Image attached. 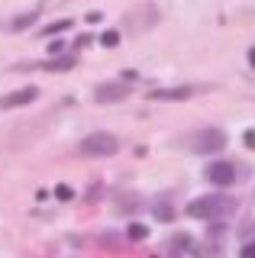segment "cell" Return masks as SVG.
Here are the masks:
<instances>
[{
    "mask_svg": "<svg viewBox=\"0 0 255 258\" xmlns=\"http://www.w3.org/2000/svg\"><path fill=\"white\" fill-rule=\"evenodd\" d=\"M116 149H119V142L113 133H91L78 145V152L84 158H110V155H116Z\"/></svg>",
    "mask_w": 255,
    "mask_h": 258,
    "instance_id": "obj_2",
    "label": "cell"
},
{
    "mask_svg": "<svg viewBox=\"0 0 255 258\" xmlns=\"http://www.w3.org/2000/svg\"><path fill=\"white\" fill-rule=\"evenodd\" d=\"M236 207V200L229 197H217V194H210V197H197L187 204V216L190 220H220V216H229Z\"/></svg>",
    "mask_w": 255,
    "mask_h": 258,
    "instance_id": "obj_1",
    "label": "cell"
},
{
    "mask_svg": "<svg viewBox=\"0 0 255 258\" xmlns=\"http://www.w3.org/2000/svg\"><path fill=\"white\" fill-rule=\"evenodd\" d=\"M55 197H58L61 204H68V200L75 197V194H71V187H68V184H58V187H55Z\"/></svg>",
    "mask_w": 255,
    "mask_h": 258,
    "instance_id": "obj_14",
    "label": "cell"
},
{
    "mask_svg": "<svg viewBox=\"0 0 255 258\" xmlns=\"http://www.w3.org/2000/svg\"><path fill=\"white\" fill-rule=\"evenodd\" d=\"M187 145L197 152V155H217V152L226 149V133L223 129H201L187 139Z\"/></svg>",
    "mask_w": 255,
    "mask_h": 258,
    "instance_id": "obj_3",
    "label": "cell"
},
{
    "mask_svg": "<svg viewBox=\"0 0 255 258\" xmlns=\"http://www.w3.org/2000/svg\"><path fill=\"white\" fill-rule=\"evenodd\" d=\"M197 94L194 84H184V87H162V91H152L149 100H190Z\"/></svg>",
    "mask_w": 255,
    "mask_h": 258,
    "instance_id": "obj_8",
    "label": "cell"
},
{
    "mask_svg": "<svg viewBox=\"0 0 255 258\" xmlns=\"http://www.w3.org/2000/svg\"><path fill=\"white\" fill-rule=\"evenodd\" d=\"M133 91V84H126V81H107V84H97L94 87V100L97 103H119V100H126Z\"/></svg>",
    "mask_w": 255,
    "mask_h": 258,
    "instance_id": "obj_5",
    "label": "cell"
},
{
    "mask_svg": "<svg viewBox=\"0 0 255 258\" xmlns=\"http://www.w3.org/2000/svg\"><path fill=\"white\" fill-rule=\"evenodd\" d=\"M68 26H71V20H55L52 26H45V29H42V36H58V32H65Z\"/></svg>",
    "mask_w": 255,
    "mask_h": 258,
    "instance_id": "obj_13",
    "label": "cell"
},
{
    "mask_svg": "<svg viewBox=\"0 0 255 258\" xmlns=\"http://www.w3.org/2000/svg\"><path fill=\"white\" fill-rule=\"evenodd\" d=\"M39 20V10H29V13H23V16H17V20L10 23V29L13 32H20V29H26V26H33V23Z\"/></svg>",
    "mask_w": 255,
    "mask_h": 258,
    "instance_id": "obj_10",
    "label": "cell"
},
{
    "mask_svg": "<svg viewBox=\"0 0 255 258\" xmlns=\"http://www.w3.org/2000/svg\"><path fill=\"white\" fill-rule=\"evenodd\" d=\"M242 142H245V149H255V129H245Z\"/></svg>",
    "mask_w": 255,
    "mask_h": 258,
    "instance_id": "obj_15",
    "label": "cell"
},
{
    "mask_svg": "<svg viewBox=\"0 0 255 258\" xmlns=\"http://www.w3.org/2000/svg\"><path fill=\"white\" fill-rule=\"evenodd\" d=\"M158 23V7L152 4H142L136 10H130L123 16V26H130V32H142V29H152Z\"/></svg>",
    "mask_w": 255,
    "mask_h": 258,
    "instance_id": "obj_4",
    "label": "cell"
},
{
    "mask_svg": "<svg viewBox=\"0 0 255 258\" xmlns=\"http://www.w3.org/2000/svg\"><path fill=\"white\" fill-rule=\"evenodd\" d=\"M126 236H130L133 242H142V239L149 236V229H146L142 223H130V226H126Z\"/></svg>",
    "mask_w": 255,
    "mask_h": 258,
    "instance_id": "obj_11",
    "label": "cell"
},
{
    "mask_svg": "<svg viewBox=\"0 0 255 258\" xmlns=\"http://www.w3.org/2000/svg\"><path fill=\"white\" fill-rule=\"evenodd\" d=\"M249 64L255 68V48H249Z\"/></svg>",
    "mask_w": 255,
    "mask_h": 258,
    "instance_id": "obj_19",
    "label": "cell"
},
{
    "mask_svg": "<svg viewBox=\"0 0 255 258\" xmlns=\"http://www.w3.org/2000/svg\"><path fill=\"white\" fill-rule=\"evenodd\" d=\"M42 68H45V71H71V68H75V55H61V58H49V61H42Z\"/></svg>",
    "mask_w": 255,
    "mask_h": 258,
    "instance_id": "obj_9",
    "label": "cell"
},
{
    "mask_svg": "<svg viewBox=\"0 0 255 258\" xmlns=\"http://www.w3.org/2000/svg\"><path fill=\"white\" fill-rule=\"evenodd\" d=\"M119 39H123V32H119V29H107L100 36V45L103 48H113V45H119Z\"/></svg>",
    "mask_w": 255,
    "mask_h": 258,
    "instance_id": "obj_12",
    "label": "cell"
},
{
    "mask_svg": "<svg viewBox=\"0 0 255 258\" xmlns=\"http://www.w3.org/2000/svg\"><path fill=\"white\" fill-rule=\"evenodd\" d=\"M39 97V87H20V91H13V94H7V97H0V110H17V107H26V103H33Z\"/></svg>",
    "mask_w": 255,
    "mask_h": 258,
    "instance_id": "obj_7",
    "label": "cell"
},
{
    "mask_svg": "<svg viewBox=\"0 0 255 258\" xmlns=\"http://www.w3.org/2000/svg\"><path fill=\"white\" fill-rule=\"evenodd\" d=\"M207 181L217 187H229V184H236V168L229 161H213V165H207Z\"/></svg>",
    "mask_w": 255,
    "mask_h": 258,
    "instance_id": "obj_6",
    "label": "cell"
},
{
    "mask_svg": "<svg viewBox=\"0 0 255 258\" xmlns=\"http://www.w3.org/2000/svg\"><path fill=\"white\" fill-rule=\"evenodd\" d=\"M155 216H158V220H171V210H165V204H158L155 207Z\"/></svg>",
    "mask_w": 255,
    "mask_h": 258,
    "instance_id": "obj_17",
    "label": "cell"
},
{
    "mask_svg": "<svg viewBox=\"0 0 255 258\" xmlns=\"http://www.w3.org/2000/svg\"><path fill=\"white\" fill-rule=\"evenodd\" d=\"M119 78H123V81H126V84H133V81H136L139 75H136V71H123V75H119Z\"/></svg>",
    "mask_w": 255,
    "mask_h": 258,
    "instance_id": "obj_18",
    "label": "cell"
},
{
    "mask_svg": "<svg viewBox=\"0 0 255 258\" xmlns=\"http://www.w3.org/2000/svg\"><path fill=\"white\" fill-rule=\"evenodd\" d=\"M239 258H255V242H249V245H242V252H239Z\"/></svg>",
    "mask_w": 255,
    "mask_h": 258,
    "instance_id": "obj_16",
    "label": "cell"
}]
</instances>
